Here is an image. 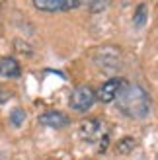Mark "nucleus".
<instances>
[{
    "instance_id": "1",
    "label": "nucleus",
    "mask_w": 158,
    "mask_h": 160,
    "mask_svg": "<svg viewBox=\"0 0 158 160\" xmlns=\"http://www.w3.org/2000/svg\"><path fill=\"white\" fill-rule=\"evenodd\" d=\"M115 103L117 109L131 119H145L151 111V98H148L146 90L139 84H129L127 80H125L121 92L117 94Z\"/></svg>"
},
{
    "instance_id": "2",
    "label": "nucleus",
    "mask_w": 158,
    "mask_h": 160,
    "mask_svg": "<svg viewBox=\"0 0 158 160\" xmlns=\"http://www.w3.org/2000/svg\"><path fill=\"white\" fill-rule=\"evenodd\" d=\"M94 102H96V94L90 86H78L70 96V108L74 111H88Z\"/></svg>"
},
{
    "instance_id": "7",
    "label": "nucleus",
    "mask_w": 158,
    "mask_h": 160,
    "mask_svg": "<svg viewBox=\"0 0 158 160\" xmlns=\"http://www.w3.org/2000/svg\"><path fill=\"white\" fill-rule=\"evenodd\" d=\"M22 72L20 68V62L12 59V57H4L2 61H0V74L6 76V78H18Z\"/></svg>"
},
{
    "instance_id": "6",
    "label": "nucleus",
    "mask_w": 158,
    "mask_h": 160,
    "mask_svg": "<svg viewBox=\"0 0 158 160\" xmlns=\"http://www.w3.org/2000/svg\"><path fill=\"white\" fill-rule=\"evenodd\" d=\"M39 121L47 127H53V129H62V127L68 125V117L65 113H61V111H45V113L39 117Z\"/></svg>"
},
{
    "instance_id": "9",
    "label": "nucleus",
    "mask_w": 158,
    "mask_h": 160,
    "mask_svg": "<svg viewBox=\"0 0 158 160\" xmlns=\"http://www.w3.org/2000/svg\"><path fill=\"white\" fill-rule=\"evenodd\" d=\"M145 22H146V6L141 4L137 14H135V18H133V23H135V28H143Z\"/></svg>"
},
{
    "instance_id": "8",
    "label": "nucleus",
    "mask_w": 158,
    "mask_h": 160,
    "mask_svg": "<svg viewBox=\"0 0 158 160\" xmlns=\"http://www.w3.org/2000/svg\"><path fill=\"white\" fill-rule=\"evenodd\" d=\"M135 147H137V142H135V139H133V137H123L119 142H117V150L123 152V154H129Z\"/></svg>"
},
{
    "instance_id": "3",
    "label": "nucleus",
    "mask_w": 158,
    "mask_h": 160,
    "mask_svg": "<svg viewBox=\"0 0 158 160\" xmlns=\"http://www.w3.org/2000/svg\"><path fill=\"white\" fill-rule=\"evenodd\" d=\"M123 84H125L123 78H109L107 82L101 84V88H100L98 94H96V98H98L100 102H104V103L115 102V98H117V94L121 92Z\"/></svg>"
},
{
    "instance_id": "5",
    "label": "nucleus",
    "mask_w": 158,
    "mask_h": 160,
    "mask_svg": "<svg viewBox=\"0 0 158 160\" xmlns=\"http://www.w3.org/2000/svg\"><path fill=\"white\" fill-rule=\"evenodd\" d=\"M78 133H80V137L84 141H98L104 137V127H101V123L98 121V119H86V121L80 123V129H78Z\"/></svg>"
},
{
    "instance_id": "10",
    "label": "nucleus",
    "mask_w": 158,
    "mask_h": 160,
    "mask_svg": "<svg viewBox=\"0 0 158 160\" xmlns=\"http://www.w3.org/2000/svg\"><path fill=\"white\" fill-rule=\"evenodd\" d=\"M23 119H26V113H23L22 109H14V111H12V115H10V121H12L16 127H18V125H22V121H23Z\"/></svg>"
},
{
    "instance_id": "4",
    "label": "nucleus",
    "mask_w": 158,
    "mask_h": 160,
    "mask_svg": "<svg viewBox=\"0 0 158 160\" xmlns=\"http://www.w3.org/2000/svg\"><path fill=\"white\" fill-rule=\"evenodd\" d=\"M82 2H70V0H35L33 6L41 12H67L80 6Z\"/></svg>"
}]
</instances>
